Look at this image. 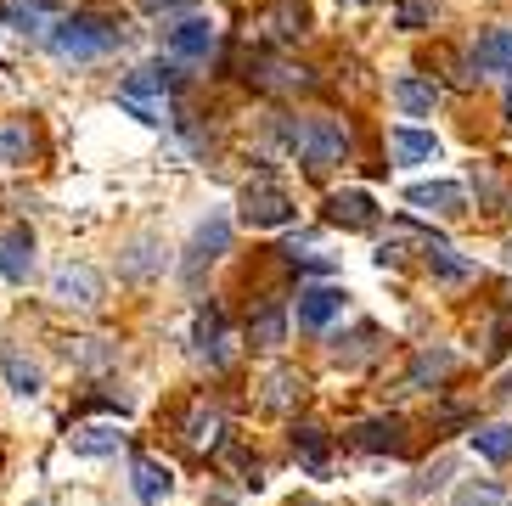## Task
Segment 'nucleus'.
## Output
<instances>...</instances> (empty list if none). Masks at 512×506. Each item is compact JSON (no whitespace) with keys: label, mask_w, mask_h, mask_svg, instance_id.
Returning <instances> with one entry per match:
<instances>
[{"label":"nucleus","mask_w":512,"mask_h":506,"mask_svg":"<svg viewBox=\"0 0 512 506\" xmlns=\"http://www.w3.org/2000/svg\"><path fill=\"white\" fill-rule=\"evenodd\" d=\"M327 220L344 225V231H372V225H377V203L366 192H332L327 197Z\"/></svg>","instance_id":"4468645a"},{"label":"nucleus","mask_w":512,"mask_h":506,"mask_svg":"<svg viewBox=\"0 0 512 506\" xmlns=\"http://www.w3.org/2000/svg\"><path fill=\"white\" fill-rule=\"evenodd\" d=\"M119 445H124V433L113 428V422H79V428L68 433V450H74V456H113Z\"/></svg>","instance_id":"dca6fc26"},{"label":"nucleus","mask_w":512,"mask_h":506,"mask_svg":"<svg viewBox=\"0 0 512 506\" xmlns=\"http://www.w3.org/2000/svg\"><path fill=\"white\" fill-rule=\"evenodd\" d=\"M507 253H512V237H507Z\"/></svg>","instance_id":"473e14b6"},{"label":"nucleus","mask_w":512,"mask_h":506,"mask_svg":"<svg viewBox=\"0 0 512 506\" xmlns=\"http://www.w3.org/2000/svg\"><path fill=\"white\" fill-rule=\"evenodd\" d=\"M456 506H501V490L490 484V478H479V484H462V490H456Z\"/></svg>","instance_id":"c85d7f7f"},{"label":"nucleus","mask_w":512,"mask_h":506,"mask_svg":"<svg viewBox=\"0 0 512 506\" xmlns=\"http://www.w3.org/2000/svg\"><path fill=\"white\" fill-rule=\"evenodd\" d=\"M361 6H366V0H361Z\"/></svg>","instance_id":"c9c22d12"},{"label":"nucleus","mask_w":512,"mask_h":506,"mask_svg":"<svg viewBox=\"0 0 512 506\" xmlns=\"http://www.w3.org/2000/svg\"><path fill=\"white\" fill-rule=\"evenodd\" d=\"M304 23H310V17H304L299 0H276V6H259L248 29H254V40L287 45V40H299V34H304Z\"/></svg>","instance_id":"423d86ee"},{"label":"nucleus","mask_w":512,"mask_h":506,"mask_svg":"<svg viewBox=\"0 0 512 506\" xmlns=\"http://www.w3.org/2000/svg\"><path fill=\"white\" fill-rule=\"evenodd\" d=\"M0 17H12L23 34H51V12H46V0H6L0 6Z\"/></svg>","instance_id":"5701e85b"},{"label":"nucleus","mask_w":512,"mask_h":506,"mask_svg":"<svg viewBox=\"0 0 512 506\" xmlns=\"http://www.w3.org/2000/svg\"><path fill=\"white\" fill-rule=\"evenodd\" d=\"M209 506H231V501H209Z\"/></svg>","instance_id":"2f4dec72"},{"label":"nucleus","mask_w":512,"mask_h":506,"mask_svg":"<svg viewBox=\"0 0 512 506\" xmlns=\"http://www.w3.org/2000/svg\"><path fill=\"white\" fill-rule=\"evenodd\" d=\"M226 445V411L209 400H197L192 411H186V450H197V456H209V450Z\"/></svg>","instance_id":"1a4fd4ad"},{"label":"nucleus","mask_w":512,"mask_h":506,"mask_svg":"<svg viewBox=\"0 0 512 506\" xmlns=\"http://www.w3.org/2000/svg\"><path fill=\"white\" fill-rule=\"evenodd\" d=\"M293 450L304 456L310 473H327V433H321L316 422H299V428H293Z\"/></svg>","instance_id":"b1692460"},{"label":"nucleus","mask_w":512,"mask_h":506,"mask_svg":"<svg viewBox=\"0 0 512 506\" xmlns=\"http://www.w3.org/2000/svg\"><path fill=\"white\" fill-rule=\"evenodd\" d=\"M175 6H192V0H141V12H175Z\"/></svg>","instance_id":"7c9ffc66"},{"label":"nucleus","mask_w":512,"mask_h":506,"mask_svg":"<svg viewBox=\"0 0 512 506\" xmlns=\"http://www.w3.org/2000/svg\"><path fill=\"white\" fill-rule=\"evenodd\" d=\"M355 445L361 450H406V422L400 417H372L355 428Z\"/></svg>","instance_id":"6ab92c4d"},{"label":"nucleus","mask_w":512,"mask_h":506,"mask_svg":"<svg viewBox=\"0 0 512 506\" xmlns=\"http://www.w3.org/2000/svg\"><path fill=\"white\" fill-rule=\"evenodd\" d=\"M130 490H136L141 506H164L169 495H175V473H169V462H158V456H136V462H130Z\"/></svg>","instance_id":"6e6552de"},{"label":"nucleus","mask_w":512,"mask_h":506,"mask_svg":"<svg viewBox=\"0 0 512 506\" xmlns=\"http://www.w3.org/2000/svg\"><path fill=\"white\" fill-rule=\"evenodd\" d=\"M473 450H479L484 462L507 467V462H512V422H490V428H473Z\"/></svg>","instance_id":"412c9836"},{"label":"nucleus","mask_w":512,"mask_h":506,"mask_svg":"<svg viewBox=\"0 0 512 506\" xmlns=\"http://www.w3.org/2000/svg\"><path fill=\"white\" fill-rule=\"evenodd\" d=\"M0 366H6V383H12L17 394H40V366H34L23 349H6V355H0Z\"/></svg>","instance_id":"393cba45"},{"label":"nucleus","mask_w":512,"mask_h":506,"mask_svg":"<svg viewBox=\"0 0 512 506\" xmlns=\"http://www.w3.org/2000/svg\"><path fill=\"white\" fill-rule=\"evenodd\" d=\"M248 338H254V349H276V343L287 338V310L276 298H265V304L248 315Z\"/></svg>","instance_id":"a211bd4d"},{"label":"nucleus","mask_w":512,"mask_h":506,"mask_svg":"<svg viewBox=\"0 0 512 506\" xmlns=\"http://www.w3.org/2000/svg\"><path fill=\"white\" fill-rule=\"evenodd\" d=\"M451 366H456L451 349H422L417 366H411V388H428V383H439V377H451Z\"/></svg>","instance_id":"a878e982"},{"label":"nucleus","mask_w":512,"mask_h":506,"mask_svg":"<svg viewBox=\"0 0 512 506\" xmlns=\"http://www.w3.org/2000/svg\"><path fill=\"white\" fill-rule=\"evenodd\" d=\"M181 85L175 68H136L119 85V107H130L141 124H169V90Z\"/></svg>","instance_id":"7ed1b4c3"},{"label":"nucleus","mask_w":512,"mask_h":506,"mask_svg":"<svg viewBox=\"0 0 512 506\" xmlns=\"http://www.w3.org/2000/svg\"><path fill=\"white\" fill-rule=\"evenodd\" d=\"M214 40H220V34H214V23L203 12H192V17H181V23H169V51H175V57H209L214 51Z\"/></svg>","instance_id":"9b49d317"},{"label":"nucleus","mask_w":512,"mask_h":506,"mask_svg":"<svg viewBox=\"0 0 512 506\" xmlns=\"http://www.w3.org/2000/svg\"><path fill=\"white\" fill-rule=\"evenodd\" d=\"M394 102H400L406 119H428V113L439 107V85H428L422 74H400L394 79Z\"/></svg>","instance_id":"2eb2a0df"},{"label":"nucleus","mask_w":512,"mask_h":506,"mask_svg":"<svg viewBox=\"0 0 512 506\" xmlns=\"http://www.w3.org/2000/svg\"><path fill=\"white\" fill-rule=\"evenodd\" d=\"M147 253H152V242H136V248H130V265H124V270H130V276H147V270H152Z\"/></svg>","instance_id":"c756f323"},{"label":"nucleus","mask_w":512,"mask_h":506,"mask_svg":"<svg viewBox=\"0 0 512 506\" xmlns=\"http://www.w3.org/2000/svg\"><path fill=\"white\" fill-rule=\"evenodd\" d=\"M29 152H34L29 124H6L0 130V164H29Z\"/></svg>","instance_id":"cd10ccee"},{"label":"nucleus","mask_w":512,"mask_h":506,"mask_svg":"<svg viewBox=\"0 0 512 506\" xmlns=\"http://www.w3.org/2000/svg\"><path fill=\"white\" fill-rule=\"evenodd\" d=\"M299 394H304V377L299 372H287V366H282V372L265 377V405H271V411H287Z\"/></svg>","instance_id":"bb28decb"},{"label":"nucleus","mask_w":512,"mask_h":506,"mask_svg":"<svg viewBox=\"0 0 512 506\" xmlns=\"http://www.w3.org/2000/svg\"><path fill=\"white\" fill-rule=\"evenodd\" d=\"M406 203L422 209V214H445V220H456V214H467V186H456V180H428V186H411Z\"/></svg>","instance_id":"9d476101"},{"label":"nucleus","mask_w":512,"mask_h":506,"mask_svg":"<svg viewBox=\"0 0 512 506\" xmlns=\"http://www.w3.org/2000/svg\"><path fill=\"white\" fill-rule=\"evenodd\" d=\"M29 270H34V237H29V225L0 231V276H6V282H29Z\"/></svg>","instance_id":"ddd939ff"},{"label":"nucleus","mask_w":512,"mask_h":506,"mask_svg":"<svg viewBox=\"0 0 512 506\" xmlns=\"http://www.w3.org/2000/svg\"><path fill=\"white\" fill-rule=\"evenodd\" d=\"M51 298L68 304V310H96V304H102V276H96L91 265H62L57 276H51Z\"/></svg>","instance_id":"39448f33"},{"label":"nucleus","mask_w":512,"mask_h":506,"mask_svg":"<svg viewBox=\"0 0 512 506\" xmlns=\"http://www.w3.org/2000/svg\"><path fill=\"white\" fill-rule=\"evenodd\" d=\"M119 40H124L119 23L96 17V12H74V17H62V23H51V51L62 62H96L107 51H119Z\"/></svg>","instance_id":"f257e3e1"},{"label":"nucleus","mask_w":512,"mask_h":506,"mask_svg":"<svg viewBox=\"0 0 512 506\" xmlns=\"http://www.w3.org/2000/svg\"><path fill=\"white\" fill-rule=\"evenodd\" d=\"M0 23H6V17H0Z\"/></svg>","instance_id":"f704fd0d"},{"label":"nucleus","mask_w":512,"mask_h":506,"mask_svg":"<svg viewBox=\"0 0 512 506\" xmlns=\"http://www.w3.org/2000/svg\"><path fill=\"white\" fill-rule=\"evenodd\" d=\"M226 248H231V225L220 220V214H214V220H203V225H197L192 248H186L181 276H186V282H197V276H203V265H214V259H220Z\"/></svg>","instance_id":"0eeeda50"},{"label":"nucleus","mask_w":512,"mask_h":506,"mask_svg":"<svg viewBox=\"0 0 512 506\" xmlns=\"http://www.w3.org/2000/svg\"><path fill=\"white\" fill-rule=\"evenodd\" d=\"M389 147H394V158H400V164H428V158L439 152V141L428 130H394Z\"/></svg>","instance_id":"4be33fe9"},{"label":"nucleus","mask_w":512,"mask_h":506,"mask_svg":"<svg viewBox=\"0 0 512 506\" xmlns=\"http://www.w3.org/2000/svg\"><path fill=\"white\" fill-rule=\"evenodd\" d=\"M197 349L209 355V366H226V321H220V310H214V304H203V310H197Z\"/></svg>","instance_id":"aec40b11"},{"label":"nucleus","mask_w":512,"mask_h":506,"mask_svg":"<svg viewBox=\"0 0 512 506\" xmlns=\"http://www.w3.org/2000/svg\"><path fill=\"white\" fill-rule=\"evenodd\" d=\"M293 214H299V209H293V197H287L271 175H265V180H254V186L242 192V220H248V225H259V231L293 225Z\"/></svg>","instance_id":"20e7f679"},{"label":"nucleus","mask_w":512,"mask_h":506,"mask_svg":"<svg viewBox=\"0 0 512 506\" xmlns=\"http://www.w3.org/2000/svg\"><path fill=\"white\" fill-rule=\"evenodd\" d=\"M501 506H512V501H501Z\"/></svg>","instance_id":"72a5a7b5"},{"label":"nucleus","mask_w":512,"mask_h":506,"mask_svg":"<svg viewBox=\"0 0 512 506\" xmlns=\"http://www.w3.org/2000/svg\"><path fill=\"white\" fill-rule=\"evenodd\" d=\"M338 310H344V293L338 287H310V293H299V327L304 332H321Z\"/></svg>","instance_id":"f3484780"},{"label":"nucleus","mask_w":512,"mask_h":506,"mask_svg":"<svg viewBox=\"0 0 512 506\" xmlns=\"http://www.w3.org/2000/svg\"><path fill=\"white\" fill-rule=\"evenodd\" d=\"M282 141L299 152L304 169H332V164L349 152V135L338 130L332 119H299V124L287 119V124H282Z\"/></svg>","instance_id":"f03ea898"},{"label":"nucleus","mask_w":512,"mask_h":506,"mask_svg":"<svg viewBox=\"0 0 512 506\" xmlns=\"http://www.w3.org/2000/svg\"><path fill=\"white\" fill-rule=\"evenodd\" d=\"M473 68L490 74V79H507L512 74V29H507V23L479 34V45H473Z\"/></svg>","instance_id":"f8f14e48"}]
</instances>
